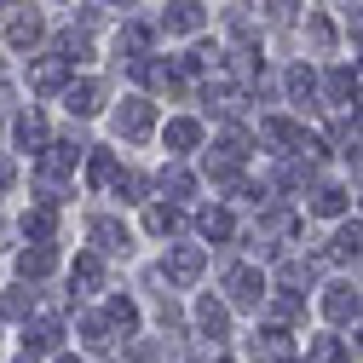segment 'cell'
<instances>
[{"label":"cell","instance_id":"cell-1","mask_svg":"<svg viewBox=\"0 0 363 363\" xmlns=\"http://www.w3.org/2000/svg\"><path fill=\"white\" fill-rule=\"evenodd\" d=\"M225 294H231L237 311H259V300H271V289H265V277L254 265H231L225 271Z\"/></svg>","mask_w":363,"mask_h":363},{"label":"cell","instance_id":"cell-2","mask_svg":"<svg viewBox=\"0 0 363 363\" xmlns=\"http://www.w3.org/2000/svg\"><path fill=\"white\" fill-rule=\"evenodd\" d=\"M294 231H300V219H294L289 208H271V213H259V219H254V248H259V254H277Z\"/></svg>","mask_w":363,"mask_h":363},{"label":"cell","instance_id":"cell-3","mask_svg":"<svg viewBox=\"0 0 363 363\" xmlns=\"http://www.w3.org/2000/svg\"><path fill=\"white\" fill-rule=\"evenodd\" d=\"M116 133L133 139V145L150 139V133H156V104H150V99H121V104H116Z\"/></svg>","mask_w":363,"mask_h":363},{"label":"cell","instance_id":"cell-4","mask_svg":"<svg viewBox=\"0 0 363 363\" xmlns=\"http://www.w3.org/2000/svg\"><path fill=\"white\" fill-rule=\"evenodd\" d=\"M259 145H271V150L294 156V150H306L311 139H306V127H300V121H289V116H271V121H259Z\"/></svg>","mask_w":363,"mask_h":363},{"label":"cell","instance_id":"cell-5","mask_svg":"<svg viewBox=\"0 0 363 363\" xmlns=\"http://www.w3.org/2000/svg\"><path fill=\"white\" fill-rule=\"evenodd\" d=\"M248 352H254L259 363H289V357H294V340H289V329L265 323V329H254V335H248Z\"/></svg>","mask_w":363,"mask_h":363},{"label":"cell","instance_id":"cell-6","mask_svg":"<svg viewBox=\"0 0 363 363\" xmlns=\"http://www.w3.org/2000/svg\"><path fill=\"white\" fill-rule=\"evenodd\" d=\"M202 265H208V254H202L196 242H179V248L167 254V283H179V289H191V283L202 277Z\"/></svg>","mask_w":363,"mask_h":363},{"label":"cell","instance_id":"cell-7","mask_svg":"<svg viewBox=\"0 0 363 363\" xmlns=\"http://www.w3.org/2000/svg\"><path fill=\"white\" fill-rule=\"evenodd\" d=\"M69 75H75V64L64 52H52V58H35L29 86H35V93H58V86H69Z\"/></svg>","mask_w":363,"mask_h":363},{"label":"cell","instance_id":"cell-8","mask_svg":"<svg viewBox=\"0 0 363 363\" xmlns=\"http://www.w3.org/2000/svg\"><path fill=\"white\" fill-rule=\"evenodd\" d=\"M202 0H167V12H162V29L167 35H196L202 29Z\"/></svg>","mask_w":363,"mask_h":363},{"label":"cell","instance_id":"cell-9","mask_svg":"<svg viewBox=\"0 0 363 363\" xmlns=\"http://www.w3.org/2000/svg\"><path fill=\"white\" fill-rule=\"evenodd\" d=\"M127 69L139 75L145 86H156V93H179V69H173V64H162V58H150V52H145V58H133Z\"/></svg>","mask_w":363,"mask_h":363},{"label":"cell","instance_id":"cell-10","mask_svg":"<svg viewBox=\"0 0 363 363\" xmlns=\"http://www.w3.org/2000/svg\"><path fill=\"white\" fill-rule=\"evenodd\" d=\"M52 265H58V248H52V242H29V248L18 254V277H23V283H40Z\"/></svg>","mask_w":363,"mask_h":363},{"label":"cell","instance_id":"cell-11","mask_svg":"<svg viewBox=\"0 0 363 363\" xmlns=\"http://www.w3.org/2000/svg\"><path fill=\"white\" fill-rule=\"evenodd\" d=\"M86 231H93L99 254H127V248H133V237H127V225H121V219H110V213H99L93 225H86Z\"/></svg>","mask_w":363,"mask_h":363},{"label":"cell","instance_id":"cell-12","mask_svg":"<svg viewBox=\"0 0 363 363\" xmlns=\"http://www.w3.org/2000/svg\"><path fill=\"white\" fill-rule=\"evenodd\" d=\"M69 289H75V294L104 289V254H75V265H69Z\"/></svg>","mask_w":363,"mask_h":363},{"label":"cell","instance_id":"cell-13","mask_svg":"<svg viewBox=\"0 0 363 363\" xmlns=\"http://www.w3.org/2000/svg\"><path fill=\"white\" fill-rule=\"evenodd\" d=\"M99 99H104V93H99V81H69V86H64V110H69L75 121L99 116Z\"/></svg>","mask_w":363,"mask_h":363},{"label":"cell","instance_id":"cell-14","mask_svg":"<svg viewBox=\"0 0 363 363\" xmlns=\"http://www.w3.org/2000/svg\"><path fill=\"white\" fill-rule=\"evenodd\" d=\"M150 52V23H121L116 29V58L133 64V58H145Z\"/></svg>","mask_w":363,"mask_h":363},{"label":"cell","instance_id":"cell-15","mask_svg":"<svg viewBox=\"0 0 363 363\" xmlns=\"http://www.w3.org/2000/svg\"><path fill=\"white\" fill-rule=\"evenodd\" d=\"M357 311H363V300H357V289H346V283H335V289L323 294V317H329V323H352Z\"/></svg>","mask_w":363,"mask_h":363},{"label":"cell","instance_id":"cell-16","mask_svg":"<svg viewBox=\"0 0 363 363\" xmlns=\"http://www.w3.org/2000/svg\"><path fill=\"white\" fill-rule=\"evenodd\" d=\"M40 35H47V23H40L35 12H18V18L6 23V40H12V52H29V47H35Z\"/></svg>","mask_w":363,"mask_h":363},{"label":"cell","instance_id":"cell-17","mask_svg":"<svg viewBox=\"0 0 363 363\" xmlns=\"http://www.w3.org/2000/svg\"><path fill=\"white\" fill-rule=\"evenodd\" d=\"M323 99H329V104H357V69H346V64L329 69V75H323Z\"/></svg>","mask_w":363,"mask_h":363},{"label":"cell","instance_id":"cell-18","mask_svg":"<svg viewBox=\"0 0 363 363\" xmlns=\"http://www.w3.org/2000/svg\"><path fill=\"white\" fill-rule=\"evenodd\" d=\"M156 191H162V196H167V202H185V196H191V191H196V179H191V173H185V167H179V162H167V167H162V173H156Z\"/></svg>","mask_w":363,"mask_h":363},{"label":"cell","instance_id":"cell-19","mask_svg":"<svg viewBox=\"0 0 363 363\" xmlns=\"http://www.w3.org/2000/svg\"><path fill=\"white\" fill-rule=\"evenodd\" d=\"M12 139H18L23 150H47V121H40V110H23V116L12 121Z\"/></svg>","mask_w":363,"mask_h":363},{"label":"cell","instance_id":"cell-20","mask_svg":"<svg viewBox=\"0 0 363 363\" xmlns=\"http://www.w3.org/2000/svg\"><path fill=\"white\" fill-rule=\"evenodd\" d=\"M162 139H167V150H173V156H185V150H196V145H202V127H196L191 116H179V121H167Z\"/></svg>","mask_w":363,"mask_h":363},{"label":"cell","instance_id":"cell-21","mask_svg":"<svg viewBox=\"0 0 363 363\" xmlns=\"http://www.w3.org/2000/svg\"><path fill=\"white\" fill-rule=\"evenodd\" d=\"M346 202H352V196H346L340 185H311V213H317V219H340Z\"/></svg>","mask_w":363,"mask_h":363},{"label":"cell","instance_id":"cell-22","mask_svg":"<svg viewBox=\"0 0 363 363\" xmlns=\"http://www.w3.org/2000/svg\"><path fill=\"white\" fill-rule=\"evenodd\" d=\"M23 340H29V352H58L64 329H58V317H35V323L23 329Z\"/></svg>","mask_w":363,"mask_h":363},{"label":"cell","instance_id":"cell-23","mask_svg":"<svg viewBox=\"0 0 363 363\" xmlns=\"http://www.w3.org/2000/svg\"><path fill=\"white\" fill-rule=\"evenodd\" d=\"M179 225H185V213H179L173 202H156V208H145V231H150V237H173Z\"/></svg>","mask_w":363,"mask_h":363},{"label":"cell","instance_id":"cell-24","mask_svg":"<svg viewBox=\"0 0 363 363\" xmlns=\"http://www.w3.org/2000/svg\"><path fill=\"white\" fill-rule=\"evenodd\" d=\"M329 259H363V225H340L329 237Z\"/></svg>","mask_w":363,"mask_h":363},{"label":"cell","instance_id":"cell-25","mask_svg":"<svg viewBox=\"0 0 363 363\" xmlns=\"http://www.w3.org/2000/svg\"><path fill=\"white\" fill-rule=\"evenodd\" d=\"M196 329L208 335V340H225V306L208 294V300H196Z\"/></svg>","mask_w":363,"mask_h":363},{"label":"cell","instance_id":"cell-26","mask_svg":"<svg viewBox=\"0 0 363 363\" xmlns=\"http://www.w3.org/2000/svg\"><path fill=\"white\" fill-rule=\"evenodd\" d=\"M196 231H202L208 242H225L237 225H231V213H225V208H202V213H196Z\"/></svg>","mask_w":363,"mask_h":363},{"label":"cell","instance_id":"cell-27","mask_svg":"<svg viewBox=\"0 0 363 363\" xmlns=\"http://www.w3.org/2000/svg\"><path fill=\"white\" fill-rule=\"evenodd\" d=\"M116 156L110 150H93V156H86V185H93V191H104V185H116Z\"/></svg>","mask_w":363,"mask_h":363},{"label":"cell","instance_id":"cell-28","mask_svg":"<svg viewBox=\"0 0 363 363\" xmlns=\"http://www.w3.org/2000/svg\"><path fill=\"white\" fill-rule=\"evenodd\" d=\"M283 86H289V99H294V104H311V93H317V75H311V64H294V69L283 75Z\"/></svg>","mask_w":363,"mask_h":363},{"label":"cell","instance_id":"cell-29","mask_svg":"<svg viewBox=\"0 0 363 363\" xmlns=\"http://www.w3.org/2000/svg\"><path fill=\"white\" fill-rule=\"evenodd\" d=\"M104 317H110V329H121V335H133V329H139V306H133L127 294H116V300L104 306Z\"/></svg>","mask_w":363,"mask_h":363},{"label":"cell","instance_id":"cell-30","mask_svg":"<svg viewBox=\"0 0 363 363\" xmlns=\"http://www.w3.org/2000/svg\"><path fill=\"white\" fill-rule=\"evenodd\" d=\"M81 340H86V352H104L116 335H110V317H93V311H86L81 317Z\"/></svg>","mask_w":363,"mask_h":363},{"label":"cell","instance_id":"cell-31","mask_svg":"<svg viewBox=\"0 0 363 363\" xmlns=\"http://www.w3.org/2000/svg\"><path fill=\"white\" fill-rule=\"evenodd\" d=\"M52 225H58V219H52V202H47V208L23 213V237H29V242H52Z\"/></svg>","mask_w":363,"mask_h":363},{"label":"cell","instance_id":"cell-32","mask_svg":"<svg viewBox=\"0 0 363 363\" xmlns=\"http://www.w3.org/2000/svg\"><path fill=\"white\" fill-rule=\"evenodd\" d=\"M306 35H311L317 52H335V23H329L323 12H306Z\"/></svg>","mask_w":363,"mask_h":363},{"label":"cell","instance_id":"cell-33","mask_svg":"<svg viewBox=\"0 0 363 363\" xmlns=\"http://www.w3.org/2000/svg\"><path fill=\"white\" fill-rule=\"evenodd\" d=\"M271 317H277V323H294V317H306V300L289 294V289H283V294H271Z\"/></svg>","mask_w":363,"mask_h":363},{"label":"cell","instance_id":"cell-34","mask_svg":"<svg viewBox=\"0 0 363 363\" xmlns=\"http://www.w3.org/2000/svg\"><path fill=\"white\" fill-rule=\"evenodd\" d=\"M58 52H64L69 64H81V58H93V40H86L81 29H69V35H58Z\"/></svg>","mask_w":363,"mask_h":363},{"label":"cell","instance_id":"cell-35","mask_svg":"<svg viewBox=\"0 0 363 363\" xmlns=\"http://www.w3.org/2000/svg\"><path fill=\"white\" fill-rule=\"evenodd\" d=\"M311 363H346V346H340L335 335H317V340H311Z\"/></svg>","mask_w":363,"mask_h":363},{"label":"cell","instance_id":"cell-36","mask_svg":"<svg viewBox=\"0 0 363 363\" xmlns=\"http://www.w3.org/2000/svg\"><path fill=\"white\" fill-rule=\"evenodd\" d=\"M145 191H150L145 173H121V179H116V196H121V202H145Z\"/></svg>","mask_w":363,"mask_h":363},{"label":"cell","instance_id":"cell-37","mask_svg":"<svg viewBox=\"0 0 363 363\" xmlns=\"http://www.w3.org/2000/svg\"><path fill=\"white\" fill-rule=\"evenodd\" d=\"M317 271H323L317 259H300V254H294V259H283V283H311Z\"/></svg>","mask_w":363,"mask_h":363},{"label":"cell","instance_id":"cell-38","mask_svg":"<svg viewBox=\"0 0 363 363\" xmlns=\"http://www.w3.org/2000/svg\"><path fill=\"white\" fill-rule=\"evenodd\" d=\"M29 311H35V289L23 283V289H12V294H6V317H29Z\"/></svg>","mask_w":363,"mask_h":363},{"label":"cell","instance_id":"cell-39","mask_svg":"<svg viewBox=\"0 0 363 363\" xmlns=\"http://www.w3.org/2000/svg\"><path fill=\"white\" fill-rule=\"evenodd\" d=\"M294 12H300V0H265V18L271 23H294Z\"/></svg>","mask_w":363,"mask_h":363},{"label":"cell","instance_id":"cell-40","mask_svg":"<svg viewBox=\"0 0 363 363\" xmlns=\"http://www.w3.org/2000/svg\"><path fill=\"white\" fill-rule=\"evenodd\" d=\"M133 357H139V363H167L173 352H167L162 340H139V346H133Z\"/></svg>","mask_w":363,"mask_h":363},{"label":"cell","instance_id":"cell-41","mask_svg":"<svg viewBox=\"0 0 363 363\" xmlns=\"http://www.w3.org/2000/svg\"><path fill=\"white\" fill-rule=\"evenodd\" d=\"M12 179H18V167H12V156H0V191H12Z\"/></svg>","mask_w":363,"mask_h":363},{"label":"cell","instance_id":"cell-42","mask_svg":"<svg viewBox=\"0 0 363 363\" xmlns=\"http://www.w3.org/2000/svg\"><path fill=\"white\" fill-rule=\"evenodd\" d=\"M6 110H12V93H6V81H0V121H6Z\"/></svg>","mask_w":363,"mask_h":363},{"label":"cell","instance_id":"cell-43","mask_svg":"<svg viewBox=\"0 0 363 363\" xmlns=\"http://www.w3.org/2000/svg\"><path fill=\"white\" fill-rule=\"evenodd\" d=\"M58 363H86V357H58Z\"/></svg>","mask_w":363,"mask_h":363},{"label":"cell","instance_id":"cell-44","mask_svg":"<svg viewBox=\"0 0 363 363\" xmlns=\"http://www.w3.org/2000/svg\"><path fill=\"white\" fill-rule=\"evenodd\" d=\"M208 363H231V357H208Z\"/></svg>","mask_w":363,"mask_h":363},{"label":"cell","instance_id":"cell-45","mask_svg":"<svg viewBox=\"0 0 363 363\" xmlns=\"http://www.w3.org/2000/svg\"><path fill=\"white\" fill-rule=\"evenodd\" d=\"M357 346H363V323H357Z\"/></svg>","mask_w":363,"mask_h":363},{"label":"cell","instance_id":"cell-46","mask_svg":"<svg viewBox=\"0 0 363 363\" xmlns=\"http://www.w3.org/2000/svg\"><path fill=\"white\" fill-rule=\"evenodd\" d=\"M18 363H35V352H29V357H18Z\"/></svg>","mask_w":363,"mask_h":363},{"label":"cell","instance_id":"cell-47","mask_svg":"<svg viewBox=\"0 0 363 363\" xmlns=\"http://www.w3.org/2000/svg\"><path fill=\"white\" fill-rule=\"evenodd\" d=\"M352 29H357V35H363V18H357V23H352Z\"/></svg>","mask_w":363,"mask_h":363},{"label":"cell","instance_id":"cell-48","mask_svg":"<svg viewBox=\"0 0 363 363\" xmlns=\"http://www.w3.org/2000/svg\"><path fill=\"white\" fill-rule=\"evenodd\" d=\"M110 6H127V0H110Z\"/></svg>","mask_w":363,"mask_h":363},{"label":"cell","instance_id":"cell-49","mask_svg":"<svg viewBox=\"0 0 363 363\" xmlns=\"http://www.w3.org/2000/svg\"><path fill=\"white\" fill-rule=\"evenodd\" d=\"M357 75H363V58H357Z\"/></svg>","mask_w":363,"mask_h":363},{"label":"cell","instance_id":"cell-50","mask_svg":"<svg viewBox=\"0 0 363 363\" xmlns=\"http://www.w3.org/2000/svg\"><path fill=\"white\" fill-rule=\"evenodd\" d=\"M0 6H6V0H0Z\"/></svg>","mask_w":363,"mask_h":363}]
</instances>
